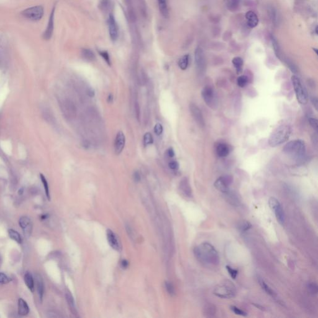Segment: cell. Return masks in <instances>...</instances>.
Instances as JSON below:
<instances>
[{"label":"cell","instance_id":"cell-1","mask_svg":"<svg viewBox=\"0 0 318 318\" xmlns=\"http://www.w3.org/2000/svg\"><path fill=\"white\" fill-rule=\"evenodd\" d=\"M194 253L198 260L209 266H216L219 263L218 252L212 245L208 242H204L195 248Z\"/></svg>","mask_w":318,"mask_h":318},{"label":"cell","instance_id":"cell-2","mask_svg":"<svg viewBox=\"0 0 318 318\" xmlns=\"http://www.w3.org/2000/svg\"><path fill=\"white\" fill-rule=\"evenodd\" d=\"M284 154L296 161H300L305 157L306 145L305 142L296 139L288 142L283 147Z\"/></svg>","mask_w":318,"mask_h":318},{"label":"cell","instance_id":"cell-3","mask_svg":"<svg viewBox=\"0 0 318 318\" xmlns=\"http://www.w3.org/2000/svg\"><path fill=\"white\" fill-rule=\"evenodd\" d=\"M291 133V128L288 124H282L275 128L268 139L269 145L274 147L287 141Z\"/></svg>","mask_w":318,"mask_h":318},{"label":"cell","instance_id":"cell-4","mask_svg":"<svg viewBox=\"0 0 318 318\" xmlns=\"http://www.w3.org/2000/svg\"><path fill=\"white\" fill-rule=\"evenodd\" d=\"M214 295L221 298H231L235 296L236 291L231 282H226L217 285L213 291Z\"/></svg>","mask_w":318,"mask_h":318},{"label":"cell","instance_id":"cell-5","mask_svg":"<svg viewBox=\"0 0 318 318\" xmlns=\"http://www.w3.org/2000/svg\"><path fill=\"white\" fill-rule=\"evenodd\" d=\"M291 81L298 102L301 105H306L308 101V96L301 81L297 76L293 75L291 76Z\"/></svg>","mask_w":318,"mask_h":318},{"label":"cell","instance_id":"cell-6","mask_svg":"<svg viewBox=\"0 0 318 318\" xmlns=\"http://www.w3.org/2000/svg\"><path fill=\"white\" fill-rule=\"evenodd\" d=\"M44 14V8L42 6H35L28 8L21 12V14L26 19L32 21H40Z\"/></svg>","mask_w":318,"mask_h":318},{"label":"cell","instance_id":"cell-7","mask_svg":"<svg viewBox=\"0 0 318 318\" xmlns=\"http://www.w3.org/2000/svg\"><path fill=\"white\" fill-rule=\"evenodd\" d=\"M232 182V178L229 175H224L218 178L215 183L214 186L219 191L227 193L229 191V186Z\"/></svg>","mask_w":318,"mask_h":318},{"label":"cell","instance_id":"cell-8","mask_svg":"<svg viewBox=\"0 0 318 318\" xmlns=\"http://www.w3.org/2000/svg\"><path fill=\"white\" fill-rule=\"evenodd\" d=\"M201 96L205 103L210 107H212L215 106L216 96L214 91L212 87L210 86H205L201 91Z\"/></svg>","mask_w":318,"mask_h":318},{"label":"cell","instance_id":"cell-9","mask_svg":"<svg viewBox=\"0 0 318 318\" xmlns=\"http://www.w3.org/2000/svg\"><path fill=\"white\" fill-rule=\"evenodd\" d=\"M190 110L191 116H193L194 120L195 121L198 126H200V128H204L205 126V123L203 115L200 109L195 104L191 103L190 105Z\"/></svg>","mask_w":318,"mask_h":318},{"label":"cell","instance_id":"cell-10","mask_svg":"<svg viewBox=\"0 0 318 318\" xmlns=\"http://www.w3.org/2000/svg\"><path fill=\"white\" fill-rule=\"evenodd\" d=\"M195 58L198 70L200 73H203L206 69V60L205 54L200 47H198L195 50Z\"/></svg>","mask_w":318,"mask_h":318},{"label":"cell","instance_id":"cell-11","mask_svg":"<svg viewBox=\"0 0 318 318\" xmlns=\"http://www.w3.org/2000/svg\"><path fill=\"white\" fill-rule=\"evenodd\" d=\"M107 23L110 38L112 41H116L119 36V29L115 18L112 14H109Z\"/></svg>","mask_w":318,"mask_h":318},{"label":"cell","instance_id":"cell-12","mask_svg":"<svg viewBox=\"0 0 318 318\" xmlns=\"http://www.w3.org/2000/svg\"><path fill=\"white\" fill-rule=\"evenodd\" d=\"M19 224L23 231L24 236L29 237L31 236L33 230V222L31 219L27 216H23L20 217Z\"/></svg>","mask_w":318,"mask_h":318},{"label":"cell","instance_id":"cell-13","mask_svg":"<svg viewBox=\"0 0 318 318\" xmlns=\"http://www.w3.org/2000/svg\"><path fill=\"white\" fill-rule=\"evenodd\" d=\"M55 6H54L50 15L49 16V22L47 24V28L43 34V38L45 40H49L53 34L54 29V18H55Z\"/></svg>","mask_w":318,"mask_h":318},{"label":"cell","instance_id":"cell-14","mask_svg":"<svg viewBox=\"0 0 318 318\" xmlns=\"http://www.w3.org/2000/svg\"><path fill=\"white\" fill-rule=\"evenodd\" d=\"M126 143V138L122 131L118 132L114 141V151L116 155H119L123 150Z\"/></svg>","mask_w":318,"mask_h":318},{"label":"cell","instance_id":"cell-15","mask_svg":"<svg viewBox=\"0 0 318 318\" xmlns=\"http://www.w3.org/2000/svg\"><path fill=\"white\" fill-rule=\"evenodd\" d=\"M106 236L108 243L111 248L117 251H120L121 250V243L113 231L110 229H107L106 231Z\"/></svg>","mask_w":318,"mask_h":318},{"label":"cell","instance_id":"cell-16","mask_svg":"<svg viewBox=\"0 0 318 318\" xmlns=\"http://www.w3.org/2000/svg\"><path fill=\"white\" fill-rule=\"evenodd\" d=\"M63 109L66 116L70 119L75 117L76 114V107L70 100H65L64 103Z\"/></svg>","mask_w":318,"mask_h":318},{"label":"cell","instance_id":"cell-17","mask_svg":"<svg viewBox=\"0 0 318 318\" xmlns=\"http://www.w3.org/2000/svg\"><path fill=\"white\" fill-rule=\"evenodd\" d=\"M246 18L247 20L248 26L251 28H255L258 24V18L257 14L252 11H249L246 14Z\"/></svg>","mask_w":318,"mask_h":318},{"label":"cell","instance_id":"cell-18","mask_svg":"<svg viewBox=\"0 0 318 318\" xmlns=\"http://www.w3.org/2000/svg\"><path fill=\"white\" fill-rule=\"evenodd\" d=\"M180 190L185 196L190 197L191 195V189L187 178H183L180 183Z\"/></svg>","mask_w":318,"mask_h":318},{"label":"cell","instance_id":"cell-19","mask_svg":"<svg viewBox=\"0 0 318 318\" xmlns=\"http://www.w3.org/2000/svg\"><path fill=\"white\" fill-rule=\"evenodd\" d=\"M230 147L224 143L219 144L216 148L217 155L219 157H226L230 153Z\"/></svg>","mask_w":318,"mask_h":318},{"label":"cell","instance_id":"cell-20","mask_svg":"<svg viewBox=\"0 0 318 318\" xmlns=\"http://www.w3.org/2000/svg\"><path fill=\"white\" fill-rule=\"evenodd\" d=\"M29 313V308L27 303L19 298L18 300V313L21 316H26Z\"/></svg>","mask_w":318,"mask_h":318},{"label":"cell","instance_id":"cell-21","mask_svg":"<svg viewBox=\"0 0 318 318\" xmlns=\"http://www.w3.org/2000/svg\"><path fill=\"white\" fill-rule=\"evenodd\" d=\"M35 283L37 286V291L39 294V298L42 301L44 293V285L41 277L39 275H37L35 277Z\"/></svg>","mask_w":318,"mask_h":318},{"label":"cell","instance_id":"cell-22","mask_svg":"<svg viewBox=\"0 0 318 318\" xmlns=\"http://www.w3.org/2000/svg\"><path fill=\"white\" fill-rule=\"evenodd\" d=\"M273 211L275 212V216L278 220V221L281 224H283L284 222V213L283 211V208L281 206V205H279L276 208H275Z\"/></svg>","mask_w":318,"mask_h":318},{"label":"cell","instance_id":"cell-23","mask_svg":"<svg viewBox=\"0 0 318 318\" xmlns=\"http://www.w3.org/2000/svg\"><path fill=\"white\" fill-rule=\"evenodd\" d=\"M158 3H159V10H160L161 14L164 17L167 18L169 16V9H168L167 1L166 0H158Z\"/></svg>","mask_w":318,"mask_h":318},{"label":"cell","instance_id":"cell-24","mask_svg":"<svg viewBox=\"0 0 318 318\" xmlns=\"http://www.w3.org/2000/svg\"><path fill=\"white\" fill-rule=\"evenodd\" d=\"M24 282L28 288L32 291H34V279L29 272H26L24 275Z\"/></svg>","mask_w":318,"mask_h":318},{"label":"cell","instance_id":"cell-25","mask_svg":"<svg viewBox=\"0 0 318 318\" xmlns=\"http://www.w3.org/2000/svg\"><path fill=\"white\" fill-rule=\"evenodd\" d=\"M82 57L87 61H93L95 60V55L93 51L88 49H83L81 50Z\"/></svg>","mask_w":318,"mask_h":318},{"label":"cell","instance_id":"cell-26","mask_svg":"<svg viewBox=\"0 0 318 318\" xmlns=\"http://www.w3.org/2000/svg\"><path fill=\"white\" fill-rule=\"evenodd\" d=\"M258 282H259L260 285L261 286L262 288V289H263V290H264V291H265V292H266L268 295H269L270 296H272V297H273V298H275V297L277 296V295H276L275 292V291H274V290H273V289H272V288H271L269 286H268V284L264 282V280H263L262 279H259V280H258Z\"/></svg>","mask_w":318,"mask_h":318},{"label":"cell","instance_id":"cell-27","mask_svg":"<svg viewBox=\"0 0 318 318\" xmlns=\"http://www.w3.org/2000/svg\"><path fill=\"white\" fill-rule=\"evenodd\" d=\"M189 59H190V55L188 54L185 55L180 59V60H178V64L179 67L181 70H185L188 68V66L189 64Z\"/></svg>","mask_w":318,"mask_h":318},{"label":"cell","instance_id":"cell-28","mask_svg":"<svg viewBox=\"0 0 318 318\" xmlns=\"http://www.w3.org/2000/svg\"><path fill=\"white\" fill-rule=\"evenodd\" d=\"M226 4L230 11H236L241 4V0H226Z\"/></svg>","mask_w":318,"mask_h":318},{"label":"cell","instance_id":"cell-29","mask_svg":"<svg viewBox=\"0 0 318 318\" xmlns=\"http://www.w3.org/2000/svg\"><path fill=\"white\" fill-rule=\"evenodd\" d=\"M232 62L236 69L237 73H241L242 69V66H243V60L242 59V58H241L239 57H234L232 59Z\"/></svg>","mask_w":318,"mask_h":318},{"label":"cell","instance_id":"cell-30","mask_svg":"<svg viewBox=\"0 0 318 318\" xmlns=\"http://www.w3.org/2000/svg\"><path fill=\"white\" fill-rule=\"evenodd\" d=\"M8 234L10 238L14 241H15L18 244L22 243V239L20 234L16 231L13 229H9L8 231Z\"/></svg>","mask_w":318,"mask_h":318},{"label":"cell","instance_id":"cell-31","mask_svg":"<svg viewBox=\"0 0 318 318\" xmlns=\"http://www.w3.org/2000/svg\"><path fill=\"white\" fill-rule=\"evenodd\" d=\"M65 297H66L67 301L70 308L73 311H75L76 310V308H75V302L74 298H73L71 293L69 291H66V293H65Z\"/></svg>","mask_w":318,"mask_h":318},{"label":"cell","instance_id":"cell-32","mask_svg":"<svg viewBox=\"0 0 318 318\" xmlns=\"http://www.w3.org/2000/svg\"><path fill=\"white\" fill-rule=\"evenodd\" d=\"M40 177L41 181H42V182L43 183L46 196H47L48 200H50V193H49V185H48V183L47 181V180H46L45 177H44L42 174H40Z\"/></svg>","mask_w":318,"mask_h":318},{"label":"cell","instance_id":"cell-33","mask_svg":"<svg viewBox=\"0 0 318 318\" xmlns=\"http://www.w3.org/2000/svg\"><path fill=\"white\" fill-rule=\"evenodd\" d=\"M248 79L247 76L241 75V76H239L237 80V85L241 88H243L248 84Z\"/></svg>","mask_w":318,"mask_h":318},{"label":"cell","instance_id":"cell-34","mask_svg":"<svg viewBox=\"0 0 318 318\" xmlns=\"http://www.w3.org/2000/svg\"><path fill=\"white\" fill-rule=\"evenodd\" d=\"M307 288L311 295H316L318 293V285L316 283L310 282L308 283Z\"/></svg>","mask_w":318,"mask_h":318},{"label":"cell","instance_id":"cell-35","mask_svg":"<svg viewBox=\"0 0 318 318\" xmlns=\"http://www.w3.org/2000/svg\"><path fill=\"white\" fill-rule=\"evenodd\" d=\"M252 227L250 222L247 221H244L241 223L239 224V230L242 232H246L248 229H250Z\"/></svg>","mask_w":318,"mask_h":318},{"label":"cell","instance_id":"cell-36","mask_svg":"<svg viewBox=\"0 0 318 318\" xmlns=\"http://www.w3.org/2000/svg\"><path fill=\"white\" fill-rule=\"evenodd\" d=\"M143 143L145 145H148L152 144L154 142V139L152 135L150 133H147L143 136Z\"/></svg>","mask_w":318,"mask_h":318},{"label":"cell","instance_id":"cell-37","mask_svg":"<svg viewBox=\"0 0 318 318\" xmlns=\"http://www.w3.org/2000/svg\"><path fill=\"white\" fill-rule=\"evenodd\" d=\"M231 310H232V311L233 313H234L237 315L241 316H246L248 315V314L245 311H242V310L239 309V308H237V307H236L235 306H231Z\"/></svg>","mask_w":318,"mask_h":318},{"label":"cell","instance_id":"cell-38","mask_svg":"<svg viewBox=\"0 0 318 318\" xmlns=\"http://www.w3.org/2000/svg\"><path fill=\"white\" fill-rule=\"evenodd\" d=\"M226 269H227L229 274L230 275V276L232 277V279H236L237 275H238V271L237 270H235V269L231 268L230 266H228V265L226 266Z\"/></svg>","mask_w":318,"mask_h":318},{"label":"cell","instance_id":"cell-39","mask_svg":"<svg viewBox=\"0 0 318 318\" xmlns=\"http://www.w3.org/2000/svg\"><path fill=\"white\" fill-rule=\"evenodd\" d=\"M154 133L155 134L157 135V136H160L162 133H163V126H162L161 124L160 123H157L155 126H154Z\"/></svg>","mask_w":318,"mask_h":318},{"label":"cell","instance_id":"cell-40","mask_svg":"<svg viewBox=\"0 0 318 318\" xmlns=\"http://www.w3.org/2000/svg\"><path fill=\"white\" fill-rule=\"evenodd\" d=\"M165 287H166V289L167 291H168V293L173 296L175 295V289H174V287L173 286V284L170 282H165Z\"/></svg>","mask_w":318,"mask_h":318},{"label":"cell","instance_id":"cell-41","mask_svg":"<svg viewBox=\"0 0 318 318\" xmlns=\"http://www.w3.org/2000/svg\"><path fill=\"white\" fill-rule=\"evenodd\" d=\"M99 54L103 58V59L105 60L106 63L109 65H111V60H110V57H109V54L107 53V52L103 51V50L99 51Z\"/></svg>","mask_w":318,"mask_h":318},{"label":"cell","instance_id":"cell-42","mask_svg":"<svg viewBox=\"0 0 318 318\" xmlns=\"http://www.w3.org/2000/svg\"><path fill=\"white\" fill-rule=\"evenodd\" d=\"M11 281V279L4 273H0V283L4 284V283H9Z\"/></svg>","mask_w":318,"mask_h":318},{"label":"cell","instance_id":"cell-43","mask_svg":"<svg viewBox=\"0 0 318 318\" xmlns=\"http://www.w3.org/2000/svg\"><path fill=\"white\" fill-rule=\"evenodd\" d=\"M309 123L313 129H315L316 131H318V120L316 119L313 118V117H310L309 119Z\"/></svg>","mask_w":318,"mask_h":318},{"label":"cell","instance_id":"cell-44","mask_svg":"<svg viewBox=\"0 0 318 318\" xmlns=\"http://www.w3.org/2000/svg\"><path fill=\"white\" fill-rule=\"evenodd\" d=\"M169 168L171 170H177L179 168V164L178 163V162H177V161L173 160V161H171L169 164Z\"/></svg>","mask_w":318,"mask_h":318},{"label":"cell","instance_id":"cell-45","mask_svg":"<svg viewBox=\"0 0 318 318\" xmlns=\"http://www.w3.org/2000/svg\"><path fill=\"white\" fill-rule=\"evenodd\" d=\"M206 313L208 315V316H210V315H213L215 313V308L214 306H209L206 308Z\"/></svg>","mask_w":318,"mask_h":318},{"label":"cell","instance_id":"cell-46","mask_svg":"<svg viewBox=\"0 0 318 318\" xmlns=\"http://www.w3.org/2000/svg\"><path fill=\"white\" fill-rule=\"evenodd\" d=\"M167 155L170 158H172L175 156V152H174V150L173 149V148L170 147V148L168 149V150H167Z\"/></svg>","mask_w":318,"mask_h":318},{"label":"cell","instance_id":"cell-47","mask_svg":"<svg viewBox=\"0 0 318 318\" xmlns=\"http://www.w3.org/2000/svg\"><path fill=\"white\" fill-rule=\"evenodd\" d=\"M86 93H87L88 96L89 97H91V98L93 97V96H95V94L94 90H93V88H89L87 90V92H86Z\"/></svg>","mask_w":318,"mask_h":318},{"label":"cell","instance_id":"cell-48","mask_svg":"<svg viewBox=\"0 0 318 318\" xmlns=\"http://www.w3.org/2000/svg\"><path fill=\"white\" fill-rule=\"evenodd\" d=\"M133 178H134V180L137 182H138L141 180V175H140V174L139 173V172L136 171L134 173Z\"/></svg>","mask_w":318,"mask_h":318},{"label":"cell","instance_id":"cell-49","mask_svg":"<svg viewBox=\"0 0 318 318\" xmlns=\"http://www.w3.org/2000/svg\"><path fill=\"white\" fill-rule=\"evenodd\" d=\"M311 102H312L313 105H314L315 107L316 108V109L318 110V101L317 98L316 97H313L311 98Z\"/></svg>","mask_w":318,"mask_h":318},{"label":"cell","instance_id":"cell-50","mask_svg":"<svg viewBox=\"0 0 318 318\" xmlns=\"http://www.w3.org/2000/svg\"><path fill=\"white\" fill-rule=\"evenodd\" d=\"M128 265H129V263H128V262L127 260H123L121 262V266H122V267H123V268H128Z\"/></svg>","mask_w":318,"mask_h":318},{"label":"cell","instance_id":"cell-51","mask_svg":"<svg viewBox=\"0 0 318 318\" xmlns=\"http://www.w3.org/2000/svg\"><path fill=\"white\" fill-rule=\"evenodd\" d=\"M112 99H113L112 95L111 94H110V95L108 96V97H107V102H108L109 103H111V102H112V100H113Z\"/></svg>","mask_w":318,"mask_h":318},{"label":"cell","instance_id":"cell-52","mask_svg":"<svg viewBox=\"0 0 318 318\" xmlns=\"http://www.w3.org/2000/svg\"><path fill=\"white\" fill-rule=\"evenodd\" d=\"M313 138H315V139H313V142H314L316 145H317V143H318V137H317V134H315V135H313Z\"/></svg>","mask_w":318,"mask_h":318},{"label":"cell","instance_id":"cell-53","mask_svg":"<svg viewBox=\"0 0 318 318\" xmlns=\"http://www.w3.org/2000/svg\"><path fill=\"white\" fill-rule=\"evenodd\" d=\"M23 191H24V189H23V188H21V189H19V191H18L19 195H22V194L23 193Z\"/></svg>","mask_w":318,"mask_h":318},{"label":"cell","instance_id":"cell-54","mask_svg":"<svg viewBox=\"0 0 318 318\" xmlns=\"http://www.w3.org/2000/svg\"><path fill=\"white\" fill-rule=\"evenodd\" d=\"M313 50H315V51L316 52V54H318V51H317V49H315V48H313Z\"/></svg>","mask_w":318,"mask_h":318}]
</instances>
